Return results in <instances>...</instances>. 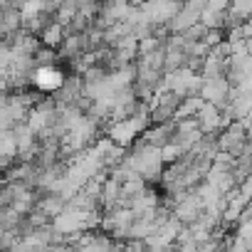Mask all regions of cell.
<instances>
[{
  "mask_svg": "<svg viewBox=\"0 0 252 252\" xmlns=\"http://www.w3.org/2000/svg\"><path fill=\"white\" fill-rule=\"evenodd\" d=\"M40 40L45 47H52V50H60V45L67 40V30L62 23H50L42 32H40Z\"/></svg>",
  "mask_w": 252,
  "mask_h": 252,
  "instance_id": "277c9868",
  "label": "cell"
},
{
  "mask_svg": "<svg viewBox=\"0 0 252 252\" xmlns=\"http://www.w3.org/2000/svg\"><path fill=\"white\" fill-rule=\"evenodd\" d=\"M64 74L52 64V67H35L32 74H30V84L40 92H57L64 87Z\"/></svg>",
  "mask_w": 252,
  "mask_h": 252,
  "instance_id": "6da1fadb",
  "label": "cell"
},
{
  "mask_svg": "<svg viewBox=\"0 0 252 252\" xmlns=\"http://www.w3.org/2000/svg\"><path fill=\"white\" fill-rule=\"evenodd\" d=\"M227 92H230V84H227V79H222V77L205 79V82H203V89H200L203 99H205L208 104H215V106H218L220 101H225Z\"/></svg>",
  "mask_w": 252,
  "mask_h": 252,
  "instance_id": "7a4b0ae2",
  "label": "cell"
},
{
  "mask_svg": "<svg viewBox=\"0 0 252 252\" xmlns=\"http://www.w3.org/2000/svg\"><path fill=\"white\" fill-rule=\"evenodd\" d=\"M144 119H139V116H134V119H129V121H119L114 129H111V139L114 141H121V144H129L141 129H144Z\"/></svg>",
  "mask_w": 252,
  "mask_h": 252,
  "instance_id": "3957f363",
  "label": "cell"
},
{
  "mask_svg": "<svg viewBox=\"0 0 252 252\" xmlns=\"http://www.w3.org/2000/svg\"><path fill=\"white\" fill-rule=\"evenodd\" d=\"M242 195H245V198H252V176L245 181V186H242Z\"/></svg>",
  "mask_w": 252,
  "mask_h": 252,
  "instance_id": "8992f818",
  "label": "cell"
},
{
  "mask_svg": "<svg viewBox=\"0 0 252 252\" xmlns=\"http://www.w3.org/2000/svg\"><path fill=\"white\" fill-rule=\"evenodd\" d=\"M230 13L237 20H250L252 18V0H232V3H230Z\"/></svg>",
  "mask_w": 252,
  "mask_h": 252,
  "instance_id": "5b68a950",
  "label": "cell"
}]
</instances>
